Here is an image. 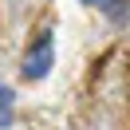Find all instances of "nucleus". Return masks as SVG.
Segmentation results:
<instances>
[{
  "mask_svg": "<svg viewBox=\"0 0 130 130\" xmlns=\"http://www.w3.org/2000/svg\"><path fill=\"white\" fill-rule=\"evenodd\" d=\"M83 4L99 8L106 20H114V24H126L130 20V0H83Z\"/></svg>",
  "mask_w": 130,
  "mask_h": 130,
  "instance_id": "obj_2",
  "label": "nucleus"
},
{
  "mask_svg": "<svg viewBox=\"0 0 130 130\" xmlns=\"http://www.w3.org/2000/svg\"><path fill=\"white\" fill-rule=\"evenodd\" d=\"M16 118V91L8 83H0V130H8Z\"/></svg>",
  "mask_w": 130,
  "mask_h": 130,
  "instance_id": "obj_3",
  "label": "nucleus"
},
{
  "mask_svg": "<svg viewBox=\"0 0 130 130\" xmlns=\"http://www.w3.org/2000/svg\"><path fill=\"white\" fill-rule=\"evenodd\" d=\"M51 67H55V36H51V32H40L36 43L28 47V55H24L20 75H24L28 83H40V79L51 75Z\"/></svg>",
  "mask_w": 130,
  "mask_h": 130,
  "instance_id": "obj_1",
  "label": "nucleus"
}]
</instances>
